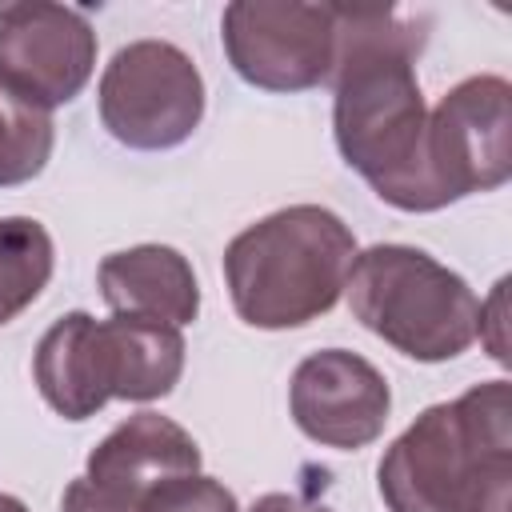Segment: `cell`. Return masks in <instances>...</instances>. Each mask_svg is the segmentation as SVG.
Instances as JSON below:
<instances>
[{
  "instance_id": "52a82bcc",
  "label": "cell",
  "mask_w": 512,
  "mask_h": 512,
  "mask_svg": "<svg viewBox=\"0 0 512 512\" xmlns=\"http://www.w3.org/2000/svg\"><path fill=\"white\" fill-rule=\"evenodd\" d=\"M504 76H468L428 112V180L444 204L492 192L512 172V116Z\"/></svg>"
},
{
  "instance_id": "2e32d148",
  "label": "cell",
  "mask_w": 512,
  "mask_h": 512,
  "mask_svg": "<svg viewBox=\"0 0 512 512\" xmlns=\"http://www.w3.org/2000/svg\"><path fill=\"white\" fill-rule=\"evenodd\" d=\"M140 512H240L236 496L212 476H176L140 500Z\"/></svg>"
},
{
  "instance_id": "d6986e66",
  "label": "cell",
  "mask_w": 512,
  "mask_h": 512,
  "mask_svg": "<svg viewBox=\"0 0 512 512\" xmlns=\"http://www.w3.org/2000/svg\"><path fill=\"white\" fill-rule=\"evenodd\" d=\"M0 512H28V508H24V500H16V496L0 492Z\"/></svg>"
},
{
  "instance_id": "6da1fadb",
  "label": "cell",
  "mask_w": 512,
  "mask_h": 512,
  "mask_svg": "<svg viewBox=\"0 0 512 512\" xmlns=\"http://www.w3.org/2000/svg\"><path fill=\"white\" fill-rule=\"evenodd\" d=\"M424 20L400 8L336 4L332 132L348 168L400 212H436L424 140L428 108L416 80Z\"/></svg>"
},
{
  "instance_id": "ba28073f",
  "label": "cell",
  "mask_w": 512,
  "mask_h": 512,
  "mask_svg": "<svg viewBox=\"0 0 512 512\" xmlns=\"http://www.w3.org/2000/svg\"><path fill=\"white\" fill-rule=\"evenodd\" d=\"M96 68V32L84 12L32 0L0 8V88L52 112L84 92Z\"/></svg>"
},
{
  "instance_id": "8fae6325",
  "label": "cell",
  "mask_w": 512,
  "mask_h": 512,
  "mask_svg": "<svg viewBox=\"0 0 512 512\" xmlns=\"http://www.w3.org/2000/svg\"><path fill=\"white\" fill-rule=\"evenodd\" d=\"M96 388L108 400H160L184 372V336L172 324L112 316L92 320Z\"/></svg>"
},
{
  "instance_id": "9c48e42d",
  "label": "cell",
  "mask_w": 512,
  "mask_h": 512,
  "mask_svg": "<svg viewBox=\"0 0 512 512\" xmlns=\"http://www.w3.org/2000/svg\"><path fill=\"white\" fill-rule=\"evenodd\" d=\"M288 408L308 440L352 452L384 432L392 392L364 356L348 348H324L296 364Z\"/></svg>"
},
{
  "instance_id": "8992f818",
  "label": "cell",
  "mask_w": 512,
  "mask_h": 512,
  "mask_svg": "<svg viewBox=\"0 0 512 512\" xmlns=\"http://www.w3.org/2000/svg\"><path fill=\"white\" fill-rule=\"evenodd\" d=\"M236 76L264 92H304L328 84L336 52V4L236 0L220 20Z\"/></svg>"
},
{
  "instance_id": "7a4b0ae2",
  "label": "cell",
  "mask_w": 512,
  "mask_h": 512,
  "mask_svg": "<svg viewBox=\"0 0 512 512\" xmlns=\"http://www.w3.org/2000/svg\"><path fill=\"white\" fill-rule=\"evenodd\" d=\"M388 512H508L512 388L488 380L424 408L376 468Z\"/></svg>"
},
{
  "instance_id": "ac0fdd59",
  "label": "cell",
  "mask_w": 512,
  "mask_h": 512,
  "mask_svg": "<svg viewBox=\"0 0 512 512\" xmlns=\"http://www.w3.org/2000/svg\"><path fill=\"white\" fill-rule=\"evenodd\" d=\"M252 512H332L328 504L304 500V496H288V492H268L252 504Z\"/></svg>"
},
{
  "instance_id": "5bb4252c",
  "label": "cell",
  "mask_w": 512,
  "mask_h": 512,
  "mask_svg": "<svg viewBox=\"0 0 512 512\" xmlns=\"http://www.w3.org/2000/svg\"><path fill=\"white\" fill-rule=\"evenodd\" d=\"M52 280V236L32 216L0 220V324L16 320Z\"/></svg>"
},
{
  "instance_id": "277c9868",
  "label": "cell",
  "mask_w": 512,
  "mask_h": 512,
  "mask_svg": "<svg viewBox=\"0 0 512 512\" xmlns=\"http://www.w3.org/2000/svg\"><path fill=\"white\" fill-rule=\"evenodd\" d=\"M344 288L352 316L412 360H452L480 336V300L468 280L420 248L376 244L356 252Z\"/></svg>"
},
{
  "instance_id": "4fadbf2b",
  "label": "cell",
  "mask_w": 512,
  "mask_h": 512,
  "mask_svg": "<svg viewBox=\"0 0 512 512\" xmlns=\"http://www.w3.org/2000/svg\"><path fill=\"white\" fill-rule=\"evenodd\" d=\"M32 376L48 408L60 412L64 420H88L104 408L100 388H96V368H92V316L88 312H68L40 336L36 356H32Z\"/></svg>"
},
{
  "instance_id": "30bf717a",
  "label": "cell",
  "mask_w": 512,
  "mask_h": 512,
  "mask_svg": "<svg viewBox=\"0 0 512 512\" xmlns=\"http://www.w3.org/2000/svg\"><path fill=\"white\" fill-rule=\"evenodd\" d=\"M200 472V444L160 412H136L88 456V480L140 504L152 488Z\"/></svg>"
},
{
  "instance_id": "9a60e30c",
  "label": "cell",
  "mask_w": 512,
  "mask_h": 512,
  "mask_svg": "<svg viewBox=\"0 0 512 512\" xmlns=\"http://www.w3.org/2000/svg\"><path fill=\"white\" fill-rule=\"evenodd\" d=\"M52 156V116L0 88V188L44 172Z\"/></svg>"
},
{
  "instance_id": "5b68a950",
  "label": "cell",
  "mask_w": 512,
  "mask_h": 512,
  "mask_svg": "<svg viewBox=\"0 0 512 512\" xmlns=\"http://www.w3.org/2000/svg\"><path fill=\"white\" fill-rule=\"evenodd\" d=\"M204 116V76L168 40L124 44L100 76L104 128L140 152L184 144Z\"/></svg>"
},
{
  "instance_id": "e0dca14e",
  "label": "cell",
  "mask_w": 512,
  "mask_h": 512,
  "mask_svg": "<svg viewBox=\"0 0 512 512\" xmlns=\"http://www.w3.org/2000/svg\"><path fill=\"white\" fill-rule=\"evenodd\" d=\"M60 512H140V504H132V500H124V496L92 484L88 476H80V480H72L64 488Z\"/></svg>"
},
{
  "instance_id": "3957f363",
  "label": "cell",
  "mask_w": 512,
  "mask_h": 512,
  "mask_svg": "<svg viewBox=\"0 0 512 512\" xmlns=\"http://www.w3.org/2000/svg\"><path fill=\"white\" fill-rule=\"evenodd\" d=\"M352 228L320 208L292 204L244 228L224 252L232 308L252 328H300L324 316L352 272Z\"/></svg>"
},
{
  "instance_id": "7c38bea8",
  "label": "cell",
  "mask_w": 512,
  "mask_h": 512,
  "mask_svg": "<svg viewBox=\"0 0 512 512\" xmlns=\"http://www.w3.org/2000/svg\"><path fill=\"white\" fill-rule=\"evenodd\" d=\"M100 296L112 316L152 320V324H192L200 312V284L192 264L168 244H136L104 256Z\"/></svg>"
}]
</instances>
